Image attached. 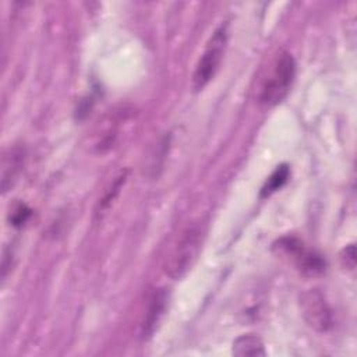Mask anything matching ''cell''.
<instances>
[{"label":"cell","instance_id":"obj_9","mask_svg":"<svg viewBox=\"0 0 357 357\" xmlns=\"http://www.w3.org/2000/svg\"><path fill=\"white\" fill-rule=\"evenodd\" d=\"M289 176H290V169L287 165H279L273 172L272 174L266 178L265 184L262 185L261 188V197L262 198H266L269 195H272L275 191L280 190L286 181L289 180Z\"/></svg>","mask_w":357,"mask_h":357},{"label":"cell","instance_id":"obj_3","mask_svg":"<svg viewBox=\"0 0 357 357\" xmlns=\"http://www.w3.org/2000/svg\"><path fill=\"white\" fill-rule=\"evenodd\" d=\"M229 40L227 24H220L211 35L192 74L194 91H202L220 67Z\"/></svg>","mask_w":357,"mask_h":357},{"label":"cell","instance_id":"obj_11","mask_svg":"<svg viewBox=\"0 0 357 357\" xmlns=\"http://www.w3.org/2000/svg\"><path fill=\"white\" fill-rule=\"evenodd\" d=\"M124 181H126V173H121L117 178H116V181L113 183V185L110 187V190L107 191V194L105 195V198L100 201V209H105V208H107L109 205H110V202L116 198V195L119 194V191H120V188H121V185L124 184Z\"/></svg>","mask_w":357,"mask_h":357},{"label":"cell","instance_id":"obj_8","mask_svg":"<svg viewBox=\"0 0 357 357\" xmlns=\"http://www.w3.org/2000/svg\"><path fill=\"white\" fill-rule=\"evenodd\" d=\"M231 353L237 357H264V356H266L262 339L254 333L241 335L237 339H234L233 346H231Z\"/></svg>","mask_w":357,"mask_h":357},{"label":"cell","instance_id":"obj_12","mask_svg":"<svg viewBox=\"0 0 357 357\" xmlns=\"http://www.w3.org/2000/svg\"><path fill=\"white\" fill-rule=\"evenodd\" d=\"M340 262L344 269L353 271L356 268V247H354V244H349L342 250Z\"/></svg>","mask_w":357,"mask_h":357},{"label":"cell","instance_id":"obj_5","mask_svg":"<svg viewBox=\"0 0 357 357\" xmlns=\"http://www.w3.org/2000/svg\"><path fill=\"white\" fill-rule=\"evenodd\" d=\"M300 308L305 322L317 332H328L333 326L332 310L318 289H308L300 296Z\"/></svg>","mask_w":357,"mask_h":357},{"label":"cell","instance_id":"obj_2","mask_svg":"<svg viewBox=\"0 0 357 357\" xmlns=\"http://www.w3.org/2000/svg\"><path fill=\"white\" fill-rule=\"evenodd\" d=\"M296 77V61L289 52H280L264 79L259 91V102L268 107L280 103L293 85Z\"/></svg>","mask_w":357,"mask_h":357},{"label":"cell","instance_id":"obj_7","mask_svg":"<svg viewBox=\"0 0 357 357\" xmlns=\"http://www.w3.org/2000/svg\"><path fill=\"white\" fill-rule=\"evenodd\" d=\"M167 301H169V294L165 289H159L152 294V297L149 298L148 310L145 312V317L141 325L142 337H149L155 332V329L158 328L159 322L165 315Z\"/></svg>","mask_w":357,"mask_h":357},{"label":"cell","instance_id":"obj_1","mask_svg":"<svg viewBox=\"0 0 357 357\" xmlns=\"http://www.w3.org/2000/svg\"><path fill=\"white\" fill-rule=\"evenodd\" d=\"M204 236L205 230L201 225L188 226L180 234L165 264V271L170 278L181 279L191 271L199 255Z\"/></svg>","mask_w":357,"mask_h":357},{"label":"cell","instance_id":"obj_4","mask_svg":"<svg viewBox=\"0 0 357 357\" xmlns=\"http://www.w3.org/2000/svg\"><path fill=\"white\" fill-rule=\"evenodd\" d=\"M273 248L278 254L289 258L305 276H318L326 269V262L322 255L307 248L303 241L296 237H282L273 244Z\"/></svg>","mask_w":357,"mask_h":357},{"label":"cell","instance_id":"obj_10","mask_svg":"<svg viewBox=\"0 0 357 357\" xmlns=\"http://www.w3.org/2000/svg\"><path fill=\"white\" fill-rule=\"evenodd\" d=\"M31 213H32V211L25 204L15 205L14 209L8 215L10 225L14 227H22L31 218Z\"/></svg>","mask_w":357,"mask_h":357},{"label":"cell","instance_id":"obj_6","mask_svg":"<svg viewBox=\"0 0 357 357\" xmlns=\"http://www.w3.org/2000/svg\"><path fill=\"white\" fill-rule=\"evenodd\" d=\"M25 159V151L21 146L8 148L1 160V191L7 192L14 183L18 180V176L22 170Z\"/></svg>","mask_w":357,"mask_h":357}]
</instances>
